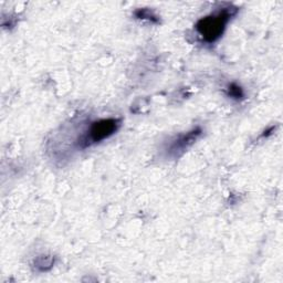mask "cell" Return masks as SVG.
Segmentation results:
<instances>
[{
    "label": "cell",
    "mask_w": 283,
    "mask_h": 283,
    "mask_svg": "<svg viewBox=\"0 0 283 283\" xmlns=\"http://www.w3.org/2000/svg\"><path fill=\"white\" fill-rule=\"evenodd\" d=\"M235 13V8H225L219 10V12L207 16L205 18H201L196 25V29L206 42H215L224 34L227 24L229 23L230 18Z\"/></svg>",
    "instance_id": "cell-1"
},
{
    "label": "cell",
    "mask_w": 283,
    "mask_h": 283,
    "mask_svg": "<svg viewBox=\"0 0 283 283\" xmlns=\"http://www.w3.org/2000/svg\"><path fill=\"white\" fill-rule=\"evenodd\" d=\"M119 127V119L117 118H105L92 123L89 130L79 142L81 148H88L92 144L100 143L101 140L110 137L116 132Z\"/></svg>",
    "instance_id": "cell-2"
},
{
    "label": "cell",
    "mask_w": 283,
    "mask_h": 283,
    "mask_svg": "<svg viewBox=\"0 0 283 283\" xmlns=\"http://www.w3.org/2000/svg\"><path fill=\"white\" fill-rule=\"evenodd\" d=\"M200 133H201L200 128H195L192 130V132H188L187 134L179 135L178 137L171 144L170 150H168V153L174 156L181 155L183 152L186 151L189 146L192 145L196 139H197Z\"/></svg>",
    "instance_id": "cell-3"
},
{
    "label": "cell",
    "mask_w": 283,
    "mask_h": 283,
    "mask_svg": "<svg viewBox=\"0 0 283 283\" xmlns=\"http://www.w3.org/2000/svg\"><path fill=\"white\" fill-rule=\"evenodd\" d=\"M136 17L139 18V19H148V20H151V21H154V23H157L159 21V17L153 13V12H151L150 9H138V10H136Z\"/></svg>",
    "instance_id": "cell-4"
},
{
    "label": "cell",
    "mask_w": 283,
    "mask_h": 283,
    "mask_svg": "<svg viewBox=\"0 0 283 283\" xmlns=\"http://www.w3.org/2000/svg\"><path fill=\"white\" fill-rule=\"evenodd\" d=\"M53 265V259L51 257H39L36 261V266L38 269H40L41 271H46L48 269H50Z\"/></svg>",
    "instance_id": "cell-5"
},
{
    "label": "cell",
    "mask_w": 283,
    "mask_h": 283,
    "mask_svg": "<svg viewBox=\"0 0 283 283\" xmlns=\"http://www.w3.org/2000/svg\"><path fill=\"white\" fill-rule=\"evenodd\" d=\"M228 95L231 96L232 99H236V100L242 99L243 91H242L240 86L233 83V84H230L229 86H228Z\"/></svg>",
    "instance_id": "cell-6"
}]
</instances>
